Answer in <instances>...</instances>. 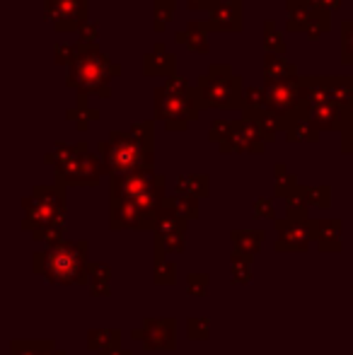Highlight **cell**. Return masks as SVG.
I'll return each instance as SVG.
<instances>
[{
	"label": "cell",
	"instance_id": "obj_1",
	"mask_svg": "<svg viewBox=\"0 0 353 355\" xmlns=\"http://www.w3.org/2000/svg\"><path fill=\"white\" fill-rule=\"evenodd\" d=\"M104 157V167L114 177H126L153 164V121L133 123L131 133H117L99 143Z\"/></svg>",
	"mask_w": 353,
	"mask_h": 355
},
{
	"label": "cell",
	"instance_id": "obj_2",
	"mask_svg": "<svg viewBox=\"0 0 353 355\" xmlns=\"http://www.w3.org/2000/svg\"><path fill=\"white\" fill-rule=\"evenodd\" d=\"M153 109H155V119L165 123L167 131L179 133L187 131L189 123L198 119L201 99L187 78L175 75V78H167L165 85L153 89Z\"/></svg>",
	"mask_w": 353,
	"mask_h": 355
},
{
	"label": "cell",
	"instance_id": "obj_3",
	"mask_svg": "<svg viewBox=\"0 0 353 355\" xmlns=\"http://www.w3.org/2000/svg\"><path fill=\"white\" fill-rule=\"evenodd\" d=\"M121 75V66L107 58L99 46H85L76 63L66 73V87L76 89V94H87V97L109 99L112 97L114 78Z\"/></svg>",
	"mask_w": 353,
	"mask_h": 355
},
{
	"label": "cell",
	"instance_id": "obj_4",
	"mask_svg": "<svg viewBox=\"0 0 353 355\" xmlns=\"http://www.w3.org/2000/svg\"><path fill=\"white\" fill-rule=\"evenodd\" d=\"M245 80L232 73L227 63H213L196 80L201 109H242L245 107Z\"/></svg>",
	"mask_w": 353,
	"mask_h": 355
},
{
	"label": "cell",
	"instance_id": "obj_5",
	"mask_svg": "<svg viewBox=\"0 0 353 355\" xmlns=\"http://www.w3.org/2000/svg\"><path fill=\"white\" fill-rule=\"evenodd\" d=\"M211 141L223 148V153H261L266 138L259 123L252 119H237V121H213Z\"/></svg>",
	"mask_w": 353,
	"mask_h": 355
},
{
	"label": "cell",
	"instance_id": "obj_6",
	"mask_svg": "<svg viewBox=\"0 0 353 355\" xmlns=\"http://www.w3.org/2000/svg\"><path fill=\"white\" fill-rule=\"evenodd\" d=\"M49 162L56 159V174H61V179L66 182H97L99 177V162L92 153L87 150L85 143L80 145H56L51 155H46Z\"/></svg>",
	"mask_w": 353,
	"mask_h": 355
},
{
	"label": "cell",
	"instance_id": "obj_7",
	"mask_svg": "<svg viewBox=\"0 0 353 355\" xmlns=\"http://www.w3.org/2000/svg\"><path fill=\"white\" fill-rule=\"evenodd\" d=\"M266 97H268V114H271V119L278 123V128L286 131L298 119V112H300V104H302L300 75L288 80V83L268 85Z\"/></svg>",
	"mask_w": 353,
	"mask_h": 355
},
{
	"label": "cell",
	"instance_id": "obj_8",
	"mask_svg": "<svg viewBox=\"0 0 353 355\" xmlns=\"http://www.w3.org/2000/svg\"><path fill=\"white\" fill-rule=\"evenodd\" d=\"M44 19L56 32H78L89 19L87 0H44Z\"/></svg>",
	"mask_w": 353,
	"mask_h": 355
},
{
	"label": "cell",
	"instance_id": "obj_9",
	"mask_svg": "<svg viewBox=\"0 0 353 355\" xmlns=\"http://www.w3.org/2000/svg\"><path fill=\"white\" fill-rule=\"evenodd\" d=\"M288 32H302L310 39H320L332 29V12L322 5H305V8L288 10Z\"/></svg>",
	"mask_w": 353,
	"mask_h": 355
},
{
	"label": "cell",
	"instance_id": "obj_10",
	"mask_svg": "<svg viewBox=\"0 0 353 355\" xmlns=\"http://www.w3.org/2000/svg\"><path fill=\"white\" fill-rule=\"evenodd\" d=\"M208 24L213 27V32H242L245 3L242 0H213L208 10Z\"/></svg>",
	"mask_w": 353,
	"mask_h": 355
},
{
	"label": "cell",
	"instance_id": "obj_11",
	"mask_svg": "<svg viewBox=\"0 0 353 355\" xmlns=\"http://www.w3.org/2000/svg\"><path fill=\"white\" fill-rule=\"evenodd\" d=\"M143 75H160V78H175L177 75V56L170 53L165 42H155L150 53H146L143 58Z\"/></svg>",
	"mask_w": 353,
	"mask_h": 355
},
{
	"label": "cell",
	"instance_id": "obj_12",
	"mask_svg": "<svg viewBox=\"0 0 353 355\" xmlns=\"http://www.w3.org/2000/svg\"><path fill=\"white\" fill-rule=\"evenodd\" d=\"M208 32H213V27L206 22H201V19H189L187 27L182 29V32L175 34V42L182 44V46H187L189 51L193 53H208Z\"/></svg>",
	"mask_w": 353,
	"mask_h": 355
},
{
	"label": "cell",
	"instance_id": "obj_13",
	"mask_svg": "<svg viewBox=\"0 0 353 355\" xmlns=\"http://www.w3.org/2000/svg\"><path fill=\"white\" fill-rule=\"evenodd\" d=\"M298 78V68L295 63H291L286 56H276V53H266L264 56V83L268 85H278V83H288V80Z\"/></svg>",
	"mask_w": 353,
	"mask_h": 355
},
{
	"label": "cell",
	"instance_id": "obj_14",
	"mask_svg": "<svg viewBox=\"0 0 353 355\" xmlns=\"http://www.w3.org/2000/svg\"><path fill=\"white\" fill-rule=\"evenodd\" d=\"M66 119L76 123L80 131H85L89 123L99 119V112L94 107H89V97H87V94H76V107L68 109Z\"/></svg>",
	"mask_w": 353,
	"mask_h": 355
},
{
	"label": "cell",
	"instance_id": "obj_15",
	"mask_svg": "<svg viewBox=\"0 0 353 355\" xmlns=\"http://www.w3.org/2000/svg\"><path fill=\"white\" fill-rule=\"evenodd\" d=\"M245 119H257L261 114L268 112V97H266V87H247L245 89Z\"/></svg>",
	"mask_w": 353,
	"mask_h": 355
},
{
	"label": "cell",
	"instance_id": "obj_16",
	"mask_svg": "<svg viewBox=\"0 0 353 355\" xmlns=\"http://www.w3.org/2000/svg\"><path fill=\"white\" fill-rule=\"evenodd\" d=\"M177 15V0H155L153 3V29L157 34L165 32Z\"/></svg>",
	"mask_w": 353,
	"mask_h": 355
},
{
	"label": "cell",
	"instance_id": "obj_17",
	"mask_svg": "<svg viewBox=\"0 0 353 355\" xmlns=\"http://www.w3.org/2000/svg\"><path fill=\"white\" fill-rule=\"evenodd\" d=\"M264 49L266 53H276V56H286L288 46H286V39H283L281 29L273 19H266L264 22Z\"/></svg>",
	"mask_w": 353,
	"mask_h": 355
},
{
	"label": "cell",
	"instance_id": "obj_18",
	"mask_svg": "<svg viewBox=\"0 0 353 355\" xmlns=\"http://www.w3.org/2000/svg\"><path fill=\"white\" fill-rule=\"evenodd\" d=\"M286 138L288 141H312L315 143L320 138V131L315 126L305 121V119H295L291 126L286 128Z\"/></svg>",
	"mask_w": 353,
	"mask_h": 355
},
{
	"label": "cell",
	"instance_id": "obj_19",
	"mask_svg": "<svg viewBox=\"0 0 353 355\" xmlns=\"http://www.w3.org/2000/svg\"><path fill=\"white\" fill-rule=\"evenodd\" d=\"M83 44H56V46H53V53H56V63L58 66H68L71 68L73 63L78 61V58H80V53H83Z\"/></svg>",
	"mask_w": 353,
	"mask_h": 355
},
{
	"label": "cell",
	"instance_id": "obj_20",
	"mask_svg": "<svg viewBox=\"0 0 353 355\" xmlns=\"http://www.w3.org/2000/svg\"><path fill=\"white\" fill-rule=\"evenodd\" d=\"M341 63L353 66V19L341 22Z\"/></svg>",
	"mask_w": 353,
	"mask_h": 355
},
{
	"label": "cell",
	"instance_id": "obj_21",
	"mask_svg": "<svg viewBox=\"0 0 353 355\" xmlns=\"http://www.w3.org/2000/svg\"><path fill=\"white\" fill-rule=\"evenodd\" d=\"M97 42H99V24L87 19V22L78 29V44H83V46H97Z\"/></svg>",
	"mask_w": 353,
	"mask_h": 355
},
{
	"label": "cell",
	"instance_id": "obj_22",
	"mask_svg": "<svg viewBox=\"0 0 353 355\" xmlns=\"http://www.w3.org/2000/svg\"><path fill=\"white\" fill-rule=\"evenodd\" d=\"M341 148H344V153H353V119L344 121V126H341Z\"/></svg>",
	"mask_w": 353,
	"mask_h": 355
},
{
	"label": "cell",
	"instance_id": "obj_23",
	"mask_svg": "<svg viewBox=\"0 0 353 355\" xmlns=\"http://www.w3.org/2000/svg\"><path fill=\"white\" fill-rule=\"evenodd\" d=\"M213 5V0H187V8L191 12H208Z\"/></svg>",
	"mask_w": 353,
	"mask_h": 355
},
{
	"label": "cell",
	"instance_id": "obj_24",
	"mask_svg": "<svg viewBox=\"0 0 353 355\" xmlns=\"http://www.w3.org/2000/svg\"><path fill=\"white\" fill-rule=\"evenodd\" d=\"M305 5H320V0H286V8L288 10L305 8Z\"/></svg>",
	"mask_w": 353,
	"mask_h": 355
},
{
	"label": "cell",
	"instance_id": "obj_25",
	"mask_svg": "<svg viewBox=\"0 0 353 355\" xmlns=\"http://www.w3.org/2000/svg\"><path fill=\"white\" fill-rule=\"evenodd\" d=\"M341 3H344V0H320L322 8H327L329 12H336V10L341 8Z\"/></svg>",
	"mask_w": 353,
	"mask_h": 355
},
{
	"label": "cell",
	"instance_id": "obj_26",
	"mask_svg": "<svg viewBox=\"0 0 353 355\" xmlns=\"http://www.w3.org/2000/svg\"><path fill=\"white\" fill-rule=\"evenodd\" d=\"M349 119H353V102L349 107H344V121H349Z\"/></svg>",
	"mask_w": 353,
	"mask_h": 355
}]
</instances>
